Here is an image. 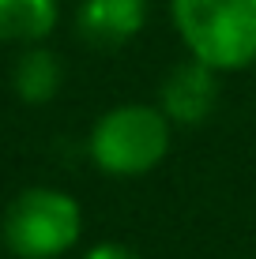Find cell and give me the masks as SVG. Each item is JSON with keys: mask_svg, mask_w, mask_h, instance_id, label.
I'll use <instances>...</instances> for the list:
<instances>
[{"mask_svg": "<svg viewBox=\"0 0 256 259\" xmlns=\"http://www.w3.org/2000/svg\"><path fill=\"white\" fill-rule=\"evenodd\" d=\"M218 71L185 57L158 83V109L170 117L173 128H196L218 109Z\"/></svg>", "mask_w": 256, "mask_h": 259, "instance_id": "4", "label": "cell"}, {"mask_svg": "<svg viewBox=\"0 0 256 259\" xmlns=\"http://www.w3.org/2000/svg\"><path fill=\"white\" fill-rule=\"evenodd\" d=\"M83 237V207L72 192L34 184L8 203L0 240L15 259H60Z\"/></svg>", "mask_w": 256, "mask_h": 259, "instance_id": "3", "label": "cell"}, {"mask_svg": "<svg viewBox=\"0 0 256 259\" xmlns=\"http://www.w3.org/2000/svg\"><path fill=\"white\" fill-rule=\"evenodd\" d=\"M170 23L185 53L218 75L256 64V0H170Z\"/></svg>", "mask_w": 256, "mask_h": 259, "instance_id": "2", "label": "cell"}, {"mask_svg": "<svg viewBox=\"0 0 256 259\" xmlns=\"http://www.w3.org/2000/svg\"><path fill=\"white\" fill-rule=\"evenodd\" d=\"M151 4L147 0H79L76 8V34L83 46L113 53L139 38L147 26Z\"/></svg>", "mask_w": 256, "mask_h": 259, "instance_id": "5", "label": "cell"}, {"mask_svg": "<svg viewBox=\"0 0 256 259\" xmlns=\"http://www.w3.org/2000/svg\"><path fill=\"white\" fill-rule=\"evenodd\" d=\"M60 83H64V64L46 41L19 49V57L12 64V91L19 94V102L46 105L60 94Z\"/></svg>", "mask_w": 256, "mask_h": 259, "instance_id": "6", "label": "cell"}, {"mask_svg": "<svg viewBox=\"0 0 256 259\" xmlns=\"http://www.w3.org/2000/svg\"><path fill=\"white\" fill-rule=\"evenodd\" d=\"M57 0H0V46H38L57 30Z\"/></svg>", "mask_w": 256, "mask_h": 259, "instance_id": "7", "label": "cell"}, {"mask_svg": "<svg viewBox=\"0 0 256 259\" xmlns=\"http://www.w3.org/2000/svg\"><path fill=\"white\" fill-rule=\"evenodd\" d=\"M173 147V124L158 102L109 105L87 132V158L113 181H136L155 173Z\"/></svg>", "mask_w": 256, "mask_h": 259, "instance_id": "1", "label": "cell"}, {"mask_svg": "<svg viewBox=\"0 0 256 259\" xmlns=\"http://www.w3.org/2000/svg\"><path fill=\"white\" fill-rule=\"evenodd\" d=\"M83 259H143V255L136 248L121 244V240H98V244H91L83 252Z\"/></svg>", "mask_w": 256, "mask_h": 259, "instance_id": "8", "label": "cell"}]
</instances>
